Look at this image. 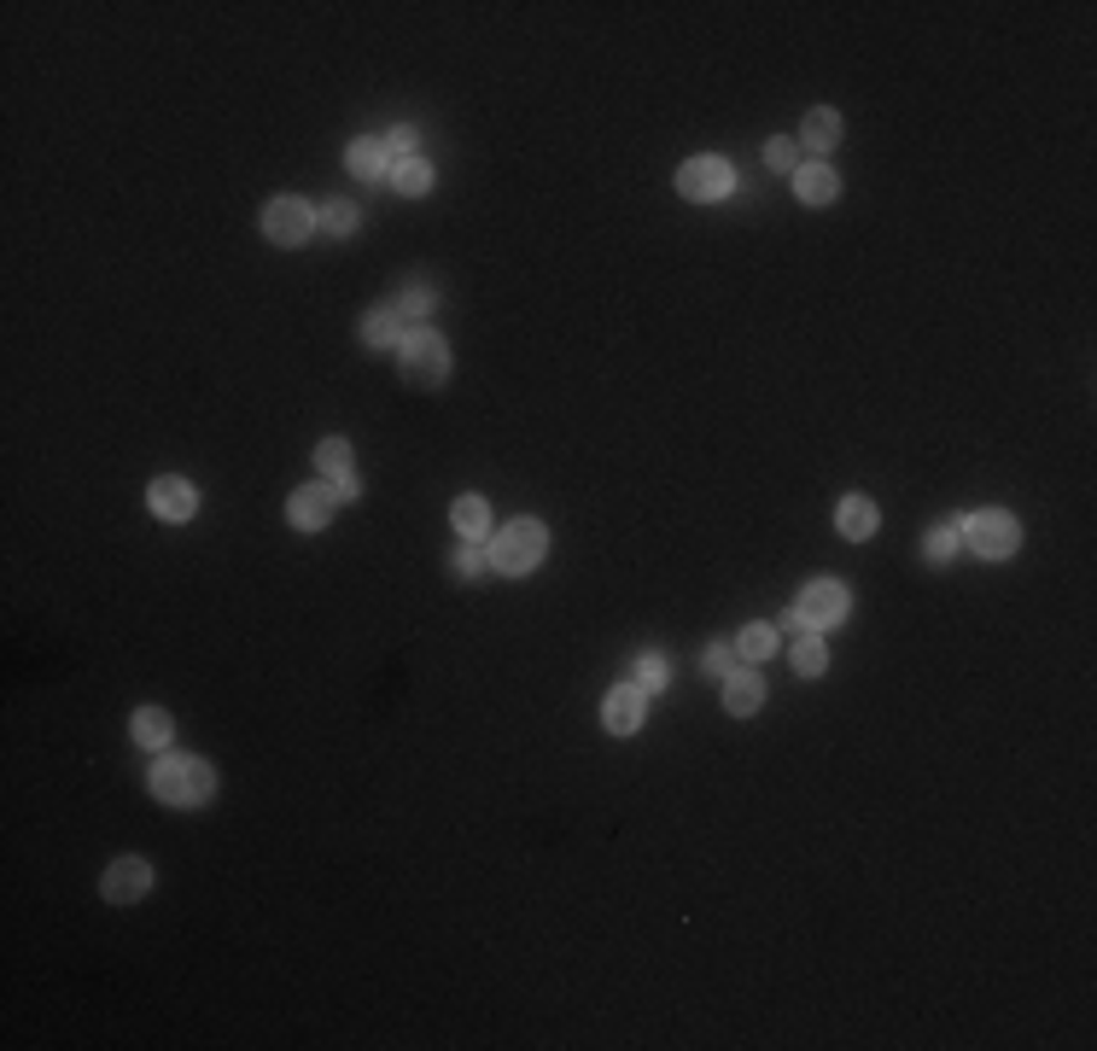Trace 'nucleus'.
Wrapping results in <instances>:
<instances>
[{
  "mask_svg": "<svg viewBox=\"0 0 1097 1051\" xmlns=\"http://www.w3.org/2000/svg\"><path fill=\"white\" fill-rule=\"evenodd\" d=\"M736 649H742V660H771L776 654V631L771 625H747Z\"/></svg>",
  "mask_w": 1097,
  "mask_h": 1051,
  "instance_id": "obj_27",
  "label": "nucleus"
},
{
  "mask_svg": "<svg viewBox=\"0 0 1097 1051\" xmlns=\"http://www.w3.org/2000/svg\"><path fill=\"white\" fill-rule=\"evenodd\" d=\"M392 310L403 316V322H409V316H426V310H432V287H426L421 276H415V281H397V287H392Z\"/></svg>",
  "mask_w": 1097,
  "mask_h": 1051,
  "instance_id": "obj_21",
  "label": "nucleus"
},
{
  "mask_svg": "<svg viewBox=\"0 0 1097 1051\" xmlns=\"http://www.w3.org/2000/svg\"><path fill=\"white\" fill-rule=\"evenodd\" d=\"M392 181H397L403 193H426L432 188V164H426L421 152L415 158H392Z\"/></svg>",
  "mask_w": 1097,
  "mask_h": 1051,
  "instance_id": "obj_22",
  "label": "nucleus"
},
{
  "mask_svg": "<svg viewBox=\"0 0 1097 1051\" xmlns=\"http://www.w3.org/2000/svg\"><path fill=\"white\" fill-rule=\"evenodd\" d=\"M134 742L152 748V753H164L175 742V719L164 713V707H141V713H134Z\"/></svg>",
  "mask_w": 1097,
  "mask_h": 1051,
  "instance_id": "obj_17",
  "label": "nucleus"
},
{
  "mask_svg": "<svg viewBox=\"0 0 1097 1051\" xmlns=\"http://www.w3.org/2000/svg\"><path fill=\"white\" fill-rule=\"evenodd\" d=\"M100 894H105L111 905H134V900H147V894H152V864H147L141 853H123V859L105 871Z\"/></svg>",
  "mask_w": 1097,
  "mask_h": 1051,
  "instance_id": "obj_8",
  "label": "nucleus"
},
{
  "mask_svg": "<svg viewBox=\"0 0 1097 1051\" xmlns=\"http://www.w3.org/2000/svg\"><path fill=\"white\" fill-rule=\"evenodd\" d=\"M403 316L392 310V304H380V310H369V316H362V322H356V339H362V346H369V351H385V346H403Z\"/></svg>",
  "mask_w": 1097,
  "mask_h": 1051,
  "instance_id": "obj_12",
  "label": "nucleus"
},
{
  "mask_svg": "<svg viewBox=\"0 0 1097 1051\" xmlns=\"http://www.w3.org/2000/svg\"><path fill=\"white\" fill-rule=\"evenodd\" d=\"M147 502H152V514H158V520H188V514L199 509V491L188 486V479H175V473H164V479H152V491H147Z\"/></svg>",
  "mask_w": 1097,
  "mask_h": 1051,
  "instance_id": "obj_10",
  "label": "nucleus"
},
{
  "mask_svg": "<svg viewBox=\"0 0 1097 1051\" xmlns=\"http://www.w3.org/2000/svg\"><path fill=\"white\" fill-rule=\"evenodd\" d=\"M602 719H607L613 737H636V730H643V719H648V690H636V683H620V690H607Z\"/></svg>",
  "mask_w": 1097,
  "mask_h": 1051,
  "instance_id": "obj_9",
  "label": "nucleus"
},
{
  "mask_svg": "<svg viewBox=\"0 0 1097 1051\" xmlns=\"http://www.w3.org/2000/svg\"><path fill=\"white\" fill-rule=\"evenodd\" d=\"M263 234H269L274 246H304V240L315 234V211H310L299 193H281V199L263 204Z\"/></svg>",
  "mask_w": 1097,
  "mask_h": 1051,
  "instance_id": "obj_6",
  "label": "nucleus"
},
{
  "mask_svg": "<svg viewBox=\"0 0 1097 1051\" xmlns=\"http://www.w3.org/2000/svg\"><path fill=\"white\" fill-rule=\"evenodd\" d=\"M385 152H392V158H415V152H421V134L403 123V129H392V134H385Z\"/></svg>",
  "mask_w": 1097,
  "mask_h": 1051,
  "instance_id": "obj_31",
  "label": "nucleus"
},
{
  "mask_svg": "<svg viewBox=\"0 0 1097 1051\" xmlns=\"http://www.w3.org/2000/svg\"><path fill=\"white\" fill-rule=\"evenodd\" d=\"M152 794L164 807H204L217 794V771H211V760H199V753L164 748V760H152Z\"/></svg>",
  "mask_w": 1097,
  "mask_h": 1051,
  "instance_id": "obj_1",
  "label": "nucleus"
},
{
  "mask_svg": "<svg viewBox=\"0 0 1097 1051\" xmlns=\"http://www.w3.org/2000/svg\"><path fill=\"white\" fill-rule=\"evenodd\" d=\"M315 222H322L328 234H356V222H362V217H356V204H351V199H328L322 211H315Z\"/></svg>",
  "mask_w": 1097,
  "mask_h": 1051,
  "instance_id": "obj_23",
  "label": "nucleus"
},
{
  "mask_svg": "<svg viewBox=\"0 0 1097 1051\" xmlns=\"http://www.w3.org/2000/svg\"><path fill=\"white\" fill-rule=\"evenodd\" d=\"M794 672H799V678L829 672V643H823V637H812V631H799V643H794Z\"/></svg>",
  "mask_w": 1097,
  "mask_h": 1051,
  "instance_id": "obj_20",
  "label": "nucleus"
},
{
  "mask_svg": "<svg viewBox=\"0 0 1097 1051\" xmlns=\"http://www.w3.org/2000/svg\"><path fill=\"white\" fill-rule=\"evenodd\" d=\"M286 514H292V526H299V532H322L328 514H333V491H328V486H304V491H292Z\"/></svg>",
  "mask_w": 1097,
  "mask_h": 1051,
  "instance_id": "obj_11",
  "label": "nucleus"
},
{
  "mask_svg": "<svg viewBox=\"0 0 1097 1051\" xmlns=\"http://www.w3.org/2000/svg\"><path fill=\"white\" fill-rule=\"evenodd\" d=\"M397 362H403V380L409 386H439L450 374V346L432 328H409L403 346H397Z\"/></svg>",
  "mask_w": 1097,
  "mask_h": 1051,
  "instance_id": "obj_4",
  "label": "nucleus"
},
{
  "mask_svg": "<svg viewBox=\"0 0 1097 1051\" xmlns=\"http://www.w3.org/2000/svg\"><path fill=\"white\" fill-rule=\"evenodd\" d=\"M345 164H351V176H362V181H374V176H392V152H385V141H351L345 147Z\"/></svg>",
  "mask_w": 1097,
  "mask_h": 1051,
  "instance_id": "obj_16",
  "label": "nucleus"
},
{
  "mask_svg": "<svg viewBox=\"0 0 1097 1051\" xmlns=\"http://www.w3.org/2000/svg\"><path fill=\"white\" fill-rule=\"evenodd\" d=\"M450 526H455V532H462V538H485L491 532V509H485V497H455L450 502Z\"/></svg>",
  "mask_w": 1097,
  "mask_h": 1051,
  "instance_id": "obj_18",
  "label": "nucleus"
},
{
  "mask_svg": "<svg viewBox=\"0 0 1097 1051\" xmlns=\"http://www.w3.org/2000/svg\"><path fill=\"white\" fill-rule=\"evenodd\" d=\"M765 170L794 176V170H799V147H794V141H783V134H776V141H765Z\"/></svg>",
  "mask_w": 1097,
  "mask_h": 1051,
  "instance_id": "obj_28",
  "label": "nucleus"
},
{
  "mask_svg": "<svg viewBox=\"0 0 1097 1051\" xmlns=\"http://www.w3.org/2000/svg\"><path fill=\"white\" fill-rule=\"evenodd\" d=\"M957 543H964V520L934 526V532H928V561H952V555H957Z\"/></svg>",
  "mask_w": 1097,
  "mask_h": 1051,
  "instance_id": "obj_25",
  "label": "nucleus"
},
{
  "mask_svg": "<svg viewBox=\"0 0 1097 1051\" xmlns=\"http://www.w3.org/2000/svg\"><path fill=\"white\" fill-rule=\"evenodd\" d=\"M315 468H322L328 479H345V473H351V444H345V439L315 444Z\"/></svg>",
  "mask_w": 1097,
  "mask_h": 1051,
  "instance_id": "obj_24",
  "label": "nucleus"
},
{
  "mask_svg": "<svg viewBox=\"0 0 1097 1051\" xmlns=\"http://www.w3.org/2000/svg\"><path fill=\"white\" fill-rule=\"evenodd\" d=\"M964 538H969V550L987 555V561H1004V555L1021 550V526H1016V514H1004V509L969 514V520H964Z\"/></svg>",
  "mask_w": 1097,
  "mask_h": 1051,
  "instance_id": "obj_5",
  "label": "nucleus"
},
{
  "mask_svg": "<svg viewBox=\"0 0 1097 1051\" xmlns=\"http://www.w3.org/2000/svg\"><path fill=\"white\" fill-rule=\"evenodd\" d=\"M328 491H333V502H356V497H362V479H356V473H345V479H328Z\"/></svg>",
  "mask_w": 1097,
  "mask_h": 1051,
  "instance_id": "obj_32",
  "label": "nucleus"
},
{
  "mask_svg": "<svg viewBox=\"0 0 1097 1051\" xmlns=\"http://www.w3.org/2000/svg\"><path fill=\"white\" fill-rule=\"evenodd\" d=\"M847 608H853V597H847V584H835V579H812L806 590H799V602H794V613H788V631H812V637H823V631H835L841 620H847Z\"/></svg>",
  "mask_w": 1097,
  "mask_h": 1051,
  "instance_id": "obj_3",
  "label": "nucleus"
},
{
  "mask_svg": "<svg viewBox=\"0 0 1097 1051\" xmlns=\"http://www.w3.org/2000/svg\"><path fill=\"white\" fill-rule=\"evenodd\" d=\"M485 567H491V555L479 550L473 538H462V550L450 555V573H455V579H479V573H485Z\"/></svg>",
  "mask_w": 1097,
  "mask_h": 1051,
  "instance_id": "obj_26",
  "label": "nucleus"
},
{
  "mask_svg": "<svg viewBox=\"0 0 1097 1051\" xmlns=\"http://www.w3.org/2000/svg\"><path fill=\"white\" fill-rule=\"evenodd\" d=\"M799 134H806L812 152H829L841 141V118H835L829 106H817V111H806V129H799Z\"/></svg>",
  "mask_w": 1097,
  "mask_h": 1051,
  "instance_id": "obj_19",
  "label": "nucleus"
},
{
  "mask_svg": "<svg viewBox=\"0 0 1097 1051\" xmlns=\"http://www.w3.org/2000/svg\"><path fill=\"white\" fill-rule=\"evenodd\" d=\"M666 660H660V654H643V660H636V690H666Z\"/></svg>",
  "mask_w": 1097,
  "mask_h": 1051,
  "instance_id": "obj_29",
  "label": "nucleus"
},
{
  "mask_svg": "<svg viewBox=\"0 0 1097 1051\" xmlns=\"http://www.w3.org/2000/svg\"><path fill=\"white\" fill-rule=\"evenodd\" d=\"M485 555L502 579H525L532 567L548 555V526L543 520H509L502 532L485 543Z\"/></svg>",
  "mask_w": 1097,
  "mask_h": 1051,
  "instance_id": "obj_2",
  "label": "nucleus"
},
{
  "mask_svg": "<svg viewBox=\"0 0 1097 1051\" xmlns=\"http://www.w3.org/2000/svg\"><path fill=\"white\" fill-rule=\"evenodd\" d=\"M794 193H799V204H835L841 176H835L829 164H799V170H794Z\"/></svg>",
  "mask_w": 1097,
  "mask_h": 1051,
  "instance_id": "obj_13",
  "label": "nucleus"
},
{
  "mask_svg": "<svg viewBox=\"0 0 1097 1051\" xmlns=\"http://www.w3.org/2000/svg\"><path fill=\"white\" fill-rule=\"evenodd\" d=\"M835 526H841V532H847L853 543H864V538H876L882 514H876V502H870V497H847V502L835 509Z\"/></svg>",
  "mask_w": 1097,
  "mask_h": 1051,
  "instance_id": "obj_15",
  "label": "nucleus"
},
{
  "mask_svg": "<svg viewBox=\"0 0 1097 1051\" xmlns=\"http://www.w3.org/2000/svg\"><path fill=\"white\" fill-rule=\"evenodd\" d=\"M729 188H736V170H729L724 158H690V164L677 170V193L695 199V204L729 199Z\"/></svg>",
  "mask_w": 1097,
  "mask_h": 1051,
  "instance_id": "obj_7",
  "label": "nucleus"
},
{
  "mask_svg": "<svg viewBox=\"0 0 1097 1051\" xmlns=\"http://www.w3.org/2000/svg\"><path fill=\"white\" fill-rule=\"evenodd\" d=\"M736 660H742V649H736V643H713V649H706V672L729 678V672H736Z\"/></svg>",
  "mask_w": 1097,
  "mask_h": 1051,
  "instance_id": "obj_30",
  "label": "nucleus"
},
{
  "mask_svg": "<svg viewBox=\"0 0 1097 1051\" xmlns=\"http://www.w3.org/2000/svg\"><path fill=\"white\" fill-rule=\"evenodd\" d=\"M759 701H765V683H759V672H747V667H736L724 678V707L736 719H747V713H759Z\"/></svg>",
  "mask_w": 1097,
  "mask_h": 1051,
  "instance_id": "obj_14",
  "label": "nucleus"
}]
</instances>
